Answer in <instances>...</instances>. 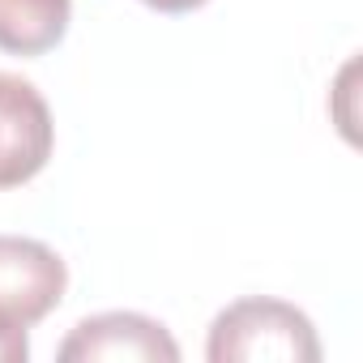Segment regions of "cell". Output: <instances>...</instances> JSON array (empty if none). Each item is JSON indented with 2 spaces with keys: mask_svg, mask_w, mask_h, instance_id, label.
I'll list each match as a JSON object with an SVG mask.
<instances>
[{
  "mask_svg": "<svg viewBox=\"0 0 363 363\" xmlns=\"http://www.w3.org/2000/svg\"><path fill=\"white\" fill-rule=\"evenodd\" d=\"M210 363H316L320 342L308 312L282 299H240L223 308L206 342Z\"/></svg>",
  "mask_w": 363,
  "mask_h": 363,
  "instance_id": "cell-1",
  "label": "cell"
},
{
  "mask_svg": "<svg viewBox=\"0 0 363 363\" xmlns=\"http://www.w3.org/2000/svg\"><path fill=\"white\" fill-rule=\"evenodd\" d=\"M69 286L65 261L26 235H0V325H39Z\"/></svg>",
  "mask_w": 363,
  "mask_h": 363,
  "instance_id": "cell-2",
  "label": "cell"
},
{
  "mask_svg": "<svg viewBox=\"0 0 363 363\" xmlns=\"http://www.w3.org/2000/svg\"><path fill=\"white\" fill-rule=\"evenodd\" d=\"M56 124L48 99L18 73L0 69V189L35 179L52 158Z\"/></svg>",
  "mask_w": 363,
  "mask_h": 363,
  "instance_id": "cell-3",
  "label": "cell"
},
{
  "mask_svg": "<svg viewBox=\"0 0 363 363\" xmlns=\"http://www.w3.org/2000/svg\"><path fill=\"white\" fill-rule=\"evenodd\" d=\"M60 363H175V337L141 312H103L73 325L56 350Z\"/></svg>",
  "mask_w": 363,
  "mask_h": 363,
  "instance_id": "cell-4",
  "label": "cell"
},
{
  "mask_svg": "<svg viewBox=\"0 0 363 363\" xmlns=\"http://www.w3.org/2000/svg\"><path fill=\"white\" fill-rule=\"evenodd\" d=\"M73 0H0V52L43 56L69 30Z\"/></svg>",
  "mask_w": 363,
  "mask_h": 363,
  "instance_id": "cell-5",
  "label": "cell"
},
{
  "mask_svg": "<svg viewBox=\"0 0 363 363\" xmlns=\"http://www.w3.org/2000/svg\"><path fill=\"white\" fill-rule=\"evenodd\" d=\"M26 354H30L26 329H18V325H0V363H26Z\"/></svg>",
  "mask_w": 363,
  "mask_h": 363,
  "instance_id": "cell-6",
  "label": "cell"
},
{
  "mask_svg": "<svg viewBox=\"0 0 363 363\" xmlns=\"http://www.w3.org/2000/svg\"><path fill=\"white\" fill-rule=\"evenodd\" d=\"M141 5H150L158 13H193V9L210 5V0H141Z\"/></svg>",
  "mask_w": 363,
  "mask_h": 363,
  "instance_id": "cell-7",
  "label": "cell"
}]
</instances>
